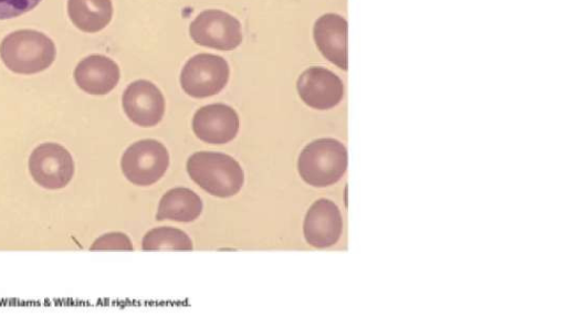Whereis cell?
I'll return each mask as SVG.
<instances>
[{"label":"cell","instance_id":"6da1fadb","mask_svg":"<svg viewBox=\"0 0 566 317\" xmlns=\"http://www.w3.org/2000/svg\"><path fill=\"white\" fill-rule=\"evenodd\" d=\"M189 177L206 192L219 198L237 194L244 182L240 163L231 156L214 151H198L187 160Z\"/></svg>","mask_w":566,"mask_h":317},{"label":"cell","instance_id":"7a4b0ae2","mask_svg":"<svg viewBox=\"0 0 566 317\" xmlns=\"http://www.w3.org/2000/svg\"><path fill=\"white\" fill-rule=\"evenodd\" d=\"M53 41L35 30L13 31L2 40L0 56L4 65L18 74H35L46 70L55 60Z\"/></svg>","mask_w":566,"mask_h":317},{"label":"cell","instance_id":"3957f363","mask_svg":"<svg viewBox=\"0 0 566 317\" xmlns=\"http://www.w3.org/2000/svg\"><path fill=\"white\" fill-rule=\"evenodd\" d=\"M347 168V150L333 138L316 139L306 145L297 160L301 178L313 187H327L337 182Z\"/></svg>","mask_w":566,"mask_h":317},{"label":"cell","instance_id":"277c9868","mask_svg":"<svg viewBox=\"0 0 566 317\" xmlns=\"http://www.w3.org/2000/svg\"><path fill=\"white\" fill-rule=\"evenodd\" d=\"M228 62L214 54L201 53L190 57L180 73V85L186 94L195 98L213 96L228 83Z\"/></svg>","mask_w":566,"mask_h":317},{"label":"cell","instance_id":"5b68a950","mask_svg":"<svg viewBox=\"0 0 566 317\" xmlns=\"http://www.w3.org/2000/svg\"><path fill=\"white\" fill-rule=\"evenodd\" d=\"M169 166L167 148L155 139H143L130 145L123 154L120 168L128 181L136 186L157 182Z\"/></svg>","mask_w":566,"mask_h":317},{"label":"cell","instance_id":"8992f818","mask_svg":"<svg viewBox=\"0 0 566 317\" xmlns=\"http://www.w3.org/2000/svg\"><path fill=\"white\" fill-rule=\"evenodd\" d=\"M191 39L199 45L222 51L238 47L242 42L241 24L221 10H205L190 23Z\"/></svg>","mask_w":566,"mask_h":317},{"label":"cell","instance_id":"52a82bcc","mask_svg":"<svg viewBox=\"0 0 566 317\" xmlns=\"http://www.w3.org/2000/svg\"><path fill=\"white\" fill-rule=\"evenodd\" d=\"M29 170L34 181L41 187L60 189L71 181L74 162L64 147L46 142L38 146L30 155Z\"/></svg>","mask_w":566,"mask_h":317},{"label":"cell","instance_id":"ba28073f","mask_svg":"<svg viewBox=\"0 0 566 317\" xmlns=\"http://www.w3.org/2000/svg\"><path fill=\"white\" fill-rule=\"evenodd\" d=\"M122 104L127 117L140 127L157 125L165 113L160 89L146 80L130 83L123 93Z\"/></svg>","mask_w":566,"mask_h":317},{"label":"cell","instance_id":"9c48e42d","mask_svg":"<svg viewBox=\"0 0 566 317\" xmlns=\"http://www.w3.org/2000/svg\"><path fill=\"white\" fill-rule=\"evenodd\" d=\"M239 127L237 112L221 103L202 106L192 117L195 135L207 144L221 145L233 140Z\"/></svg>","mask_w":566,"mask_h":317},{"label":"cell","instance_id":"30bf717a","mask_svg":"<svg viewBox=\"0 0 566 317\" xmlns=\"http://www.w3.org/2000/svg\"><path fill=\"white\" fill-rule=\"evenodd\" d=\"M296 88L301 99L315 109H328L336 106L344 93L343 83L332 71L313 66L298 77Z\"/></svg>","mask_w":566,"mask_h":317},{"label":"cell","instance_id":"8fae6325","mask_svg":"<svg viewBox=\"0 0 566 317\" xmlns=\"http://www.w3.org/2000/svg\"><path fill=\"white\" fill-rule=\"evenodd\" d=\"M342 229L339 209L328 199L316 200L306 212L303 223L305 241L316 249L335 244L342 234Z\"/></svg>","mask_w":566,"mask_h":317},{"label":"cell","instance_id":"7c38bea8","mask_svg":"<svg viewBox=\"0 0 566 317\" xmlns=\"http://www.w3.org/2000/svg\"><path fill=\"white\" fill-rule=\"evenodd\" d=\"M119 67L109 57L94 54L84 57L74 70L77 86L92 95L109 93L119 81Z\"/></svg>","mask_w":566,"mask_h":317},{"label":"cell","instance_id":"4fadbf2b","mask_svg":"<svg viewBox=\"0 0 566 317\" xmlns=\"http://www.w3.org/2000/svg\"><path fill=\"white\" fill-rule=\"evenodd\" d=\"M314 40L322 54L347 70V22L340 15L326 13L314 24Z\"/></svg>","mask_w":566,"mask_h":317},{"label":"cell","instance_id":"5bb4252c","mask_svg":"<svg viewBox=\"0 0 566 317\" xmlns=\"http://www.w3.org/2000/svg\"><path fill=\"white\" fill-rule=\"evenodd\" d=\"M202 211V201L192 190L177 187L168 190L160 199L156 219L177 222L195 221Z\"/></svg>","mask_w":566,"mask_h":317},{"label":"cell","instance_id":"9a60e30c","mask_svg":"<svg viewBox=\"0 0 566 317\" xmlns=\"http://www.w3.org/2000/svg\"><path fill=\"white\" fill-rule=\"evenodd\" d=\"M67 13L77 29L94 33L111 22L113 4L112 0H67Z\"/></svg>","mask_w":566,"mask_h":317},{"label":"cell","instance_id":"2e32d148","mask_svg":"<svg viewBox=\"0 0 566 317\" xmlns=\"http://www.w3.org/2000/svg\"><path fill=\"white\" fill-rule=\"evenodd\" d=\"M144 251H191L192 242L187 233L171 226L149 230L143 237Z\"/></svg>","mask_w":566,"mask_h":317},{"label":"cell","instance_id":"e0dca14e","mask_svg":"<svg viewBox=\"0 0 566 317\" xmlns=\"http://www.w3.org/2000/svg\"><path fill=\"white\" fill-rule=\"evenodd\" d=\"M133 244L129 237L120 232L106 233L99 236L91 246L92 251L102 250H125L132 251Z\"/></svg>","mask_w":566,"mask_h":317},{"label":"cell","instance_id":"ac0fdd59","mask_svg":"<svg viewBox=\"0 0 566 317\" xmlns=\"http://www.w3.org/2000/svg\"><path fill=\"white\" fill-rule=\"evenodd\" d=\"M41 0H0V20L19 17L34 9Z\"/></svg>","mask_w":566,"mask_h":317}]
</instances>
